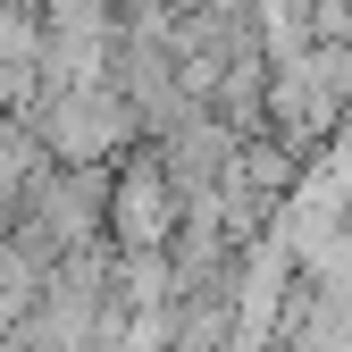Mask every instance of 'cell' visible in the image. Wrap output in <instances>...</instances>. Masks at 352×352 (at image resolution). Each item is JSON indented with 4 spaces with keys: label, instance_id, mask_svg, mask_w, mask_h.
<instances>
[{
    "label": "cell",
    "instance_id": "obj_1",
    "mask_svg": "<svg viewBox=\"0 0 352 352\" xmlns=\"http://www.w3.org/2000/svg\"><path fill=\"white\" fill-rule=\"evenodd\" d=\"M176 218H185V193L168 185V168L143 151H126L109 168V210H101V243L118 260H143V252H168L176 243Z\"/></svg>",
    "mask_w": 352,
    "mask_h": 352
}]
</instances>
